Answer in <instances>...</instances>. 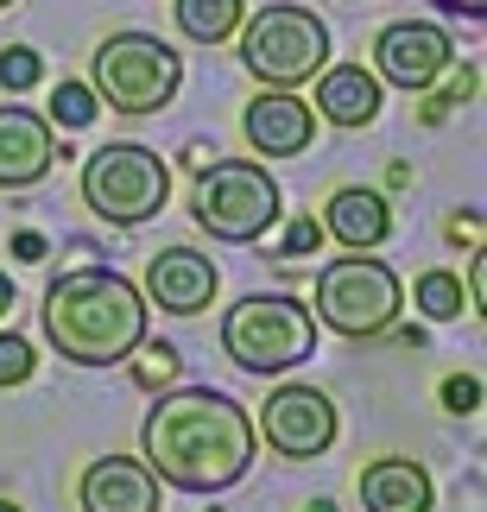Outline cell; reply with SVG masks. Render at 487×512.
<instances>
[{
  "label": "cell",
  "instance_id": "6da1fadb",
  "mask_svg": "<svg viewBox=\"0 0 487 512\" xmlns=\"http://www.w3.org/2000/svg\"><path fill=\"white\" fill-rule=\"evenodd\" d=\"M146 468L165 487H184V494H228L247 468H253V418L216 386H184L165 392L159 405L146 411Z\"/></svg>",
  "mask_w": 487,
  "mask_h": 512
},
{
  "label": "cell",
  "instance_id": "7a4b0ae2",
  "mask_svg": "<svg viewBox=\"0 0 487 512\" xmlns=\"http://www.w3.org/2000/svg\"><path fill=\"white\" fill-rule=\"evenodd\" d=\"M45 336L76 367H121L146 342V298L108 266L57 272L45 291Z\"/></svg>",
  "mask_w": 487,
  "mask_h": 512
},
{
  "label": "cell",
  "instance_id": "3957f363",
  "mask_svg": "<svg viewBox=\"0 0 487 512\" xmlns=\"http://www.w3.org/2000/svg\"><path fill=\"white\" fill-rule=\"evenodd\" d=\"M222 348L241 373H291L317 354V317L285 291H253L222 317Z\"/></svg>",
  "mask_w": 487,
  "mask_h": 512
},
{
  "label": "cell",
  "instance_id": "277c9868",
  "mask_svg": "<svg viewBox=\"0 0 487 512\" xmlns=\"http://www.w3.org/2000/svg\"><path fill=\"white\" fill-rule=\"evenodd\" d=\"M83 203L114 228H140L171 203V165L152 146H102L83 165Z\"/></svg>",
  "mask_w": 487,
  "mask_h": 512
},
{
  "label": "cell",
  "instance_id": "5b68a950",
  "mask_svg": "<svg viewBox=\"0 0 487 512\" xmlns=\"http://www.w3.org/2000/svg\"><path fill=\"white\" fill-rule=\"evenodd\" d=\"M241 64L272 89H298L329 64V26L310 7H260L241 32Z\"/></svg>",
  "mask_w": 487,
  "mask_h": 512
},
{
  "label": "cell",
  "instance_id": "8992f818",
  "mask_svg": "<svg viewBox=\"0 0 487 512\" xmlns=\"http://www.w3.org/2000/svg\"><path fill=\"white\" fill-rule=\"evenodd\" d=\"M184 83V57L152 32H114L95 51V95L114 114H159Z\"/></svg>",
  "mask_w": 487,
  "mask_h": 512
},
{
  "label": "cell",
  "instance_id": "52a82bcc",
  "mask_svg": "<svg viewBox=\"0 0 487 512\" xmlns=\"http://www.w3.org/2000/svg\"><path fill=\"white\" fill-rule=\"evenodd\" d=\"M190 215H197L216 241L247 247V241H260V234H272V222H279V184L253 159H216L197 177Z\"/></svg>",
  "mask_w": 487,
  "mask_h": 512
},
{
  "label": "cell",
  "instance_id": "ba28073f",
  "mask_svg": "<svg viewBox=\"0 0 487 512\" xmlns=\"http://www.w3.org/2000/svg\"><path fill=\"white\" fill-rule=\"evenodd\" d=\"M399 304H405V291H399V272L374 260V253H348V260H329L317 272V317L329 329H342V336H380V329H393L399 317Z\"/></svg>",
  "mask_w": 487,
  "mask_h": 512
},
{
  "label": "cell",
  "instance_id": "9c48e42d",
  "mask_svg": "<svg viewBox=\"0 0 487 512\" xmlns=\"http://www.w3.org/2000/svg\"><path fill=\"white\" fill-rule=\"evenodd\" d=\"M260 437L291 462L323 456V449L336 443V405H329L317 386H279L260 405Z\"/></svg>",
  "mask_w": 487,
  "mask_h": 512
},
{
  "label": "cell",
  "instance_id": "30bf717a",
  "mask_svg": "<svg viewBox=\"0 0 487 512\" xmlns=\"http://www.w3.org/2000/svg\"><path fill=\"white\" fill-rule=\"evenodd\" d=\"M450 32L443 26H424V19H399V26H386L380 32V45H374V70L386 76V83H399V89H431L443 70H450Z\"/></svg>",
  "mask_w": 487,
  "mask_h": 512
},
{
  "label": "cell",
  "instance_id": "8fae6325",
  "mask_svg": "<svg viewBox=\"0 0 487 512\" xmlns=\"http://www.w3.org/2000/svg\"><path fill=\"white\" fill-rule=\"evenodd\" d=\"M64 159V146H57V133L45 114L32 108H0V190H32L45 184L51 165Z\"/></svg>",
  "mask_w": 487,
  "mask_h": 512
},
{
  "label": "cell",
  "instance_id": "7c38bea8",
  "mask_svg": "<svg viewBox=\"0 0 487 512\" xmlns=\"http://www.w3.org/2000/svg\"><path fill=\"white\" fill-rule=\"evenodd\" d=\"M216 260L209 253H190V247H165L152 253L146 266V298L165 310V317H197V310L216 298Z\"/></svg>",
  "mask_w": 487,
  "mask_h": 512
},
{
  "label": "cell",
  "instance_id": "4fadbf2b",
  "mask_svg": "<svg viewBox=\"0 0 487 512\" xmlns=\"http://www.w3.org/2000/svg\"><path fill=\"white\" fill-rule=\"evenodd\" d=\"M76 500L83 512H159V475L133 456H102L83 468Z\"/></svg>",
  "mask_w": 487,
  "mask_h": 512
},
{
  "label": "cell",
  "instance_id": "5bb4252c",
  "mask_svg": "<svg viewBox=\"0 0 487 512\" xmlns=\"http://www.w3.org/2000/svg\"><path fill=\"white\" fill-rule=\"evenodd\" d=\"M241 127H247L253 152H266V159H298V152H310V133H317L310 102H298L291 89H266L260 102H247Z\"/></svg>",
  "mask_w": 487,
  "mask_h": 512
},
{
  "label": "cell",
  "instance_id": "9a60e30c",
  "mask_svg": "<svg viewBox=\"0 0 487 512\" xmlns=\"http://www.w3.org/2000/svg\"><path fill=\"white\" fill-rule=\"evenodd\" d=\"M317 114L336 127H367L380 114V76L361 64H336L317 70Z\"/></svg>",
  "mask_w": 487,
  "mask_h": 512
},
{
  "label": "cell",
  "instance_id": "2e32d148",
  "mask_svg": "<svg viewBox=\"0 0 487 512\" xmlns=\"http://www.w3.org/2000/svg\"><path fill=\"white\" fill-rule=\"evenodd\" d=\"M361 506L367 512H431V475L405 456H380L361 468Z\"/></svg>",
  "mask_w": 487,
  "mask_h": 512
},
{
  "label": "cell",
  "instance_id": "e0dca14e",
  "mask_svg": "<svg viewBox=\"0 0 487 512\" xmlns=\"http://www.w3.org/2000/svg\"><path fill=\"white\" fill-rule=\"evenodd\" d=\"M386 228H393V209H386L380 190H336L329 196V234H336L348 253L380 247Z\"/></svg>",
  "mask_w": 487,
  "mask_h": 512
},
{
  "label": "cell",
  "instance_id": "ac0fdd59",
  "mask_svg": "<svg viewBox=\"0 0 487 512\" xmlns=\"http://www.w3.org/2000/svg\"><path fill=\"white\" fill-rule=\"evenodd\" d=\"M241 26V0H178V32L190 45H222Z\"/></svg>",
  "mask_w": 487,
  "mask_h": 512
},
{
  "label": "cell",
  "instance_id": "d6986e66",
  "mask_svg": "<svg viewBox=\"0 0 487 512\" xmlns=\"http://www.w3.org/2000/svg\"><path fill=\"white\" fill-rule=\"evenodd\" d=\"M412 298H418V310H424L431 323H450V317H462V279H456V272H424Z\"/></svg>",
  "mask_w": 487,
  "mask_h": 512
},
{
  "label": "cell",
  "instance_id": "ffe728a7",
  "mask_svg": "<svg viewBox=\"0 0 487 512\" xmlns=\"http://www.w3.org/2000/svg\"><path fill=\"white\" fill-rule=\"evenodd\" d=\"M95 108H102V102H95V89H89V83H57L51 121H57V127H89V121H95Z\"/></svg>",
  "mask_w": 487,
  "mask_h": 512
},
{
  "label": "cell",
  "instance_id": "44dd1931",
  "mask_svg": "<svg viewBox=\"0 0 487 512\" xmlns=\"http://www.w3.org/2000/svg\"><path fill=\"white\" fill-rule=\"evenodd\" d=\"M38 76H45V64H38V51H26V45H7L0 51V89H32Z\"/></svg>",
  "mask_w": 487,
  "mask_h": 512
},
{
  "label": "cell",
  "instance_id": "7402d4cb",
  "mask_svg": "<svg viewBox=\"0 0 487 512\" xmlns=\"http://www.w3.org/2000/svg\"><path fill=\"white\" fill-rule=\"evenodd\" d=\"M32 348L19 342V336H0V386H26L32 380Z\"/></svg>",
  "mask_w": 487,
  "mask_h": 512
},
{
  "label": "cell",
  "instance_id": "603a6c76",
  "mask_svg": "<svg viewBox=\"0 0 487 512\" xmlns=\"http://www.w3.org/2000/svg\"><path fill=\"white\" fill-rule=\"evenodd\" d=\"M443 405H450L456 418H469V411L481 405V380H469V373H456V380L443 386Z\"/></svg>",
  "mask_w": 487,
  "mask_h": 512
},
{
  "label": "cell",
  "instance_id": "cb8c5ba5",
  "mask_svg": "<svg viewBox=\"0 0 487 512\" xmlns=\"http://www.w3.org/2000/svg\"><path fill=\"white\" fill-rule=\"evenodd\" d=\"M317 247H323V228L310 222V215H304V222H291V228H285V253H317Z\"/></svg>",
  "mask_w": 487,
  "mask_h": 512
},
{
  "label": "cell",
  "instance_id": "d4e9b609",
  "mask_svg": "<svg viewBox=\"0 0 487 512\" xmlns=\"http://www.w3.org/2000/svg\"><path fill=\"white\" fill-rule=\"evenodd\" d=\"M431 7H443V13H462V19H481V13H487V0H431Z\"/></svg>",
  "mask_w": 487,
  "mask_h": 512
},
{
  "label": "cell",
  "instance_id": "484cf974",
  "mask_svg": "<svg viewBox=\"0 0 487 512\" xmlns=\"http://www.w3.org/2000/svg\"><path fill=\"white\" fill-rule=\"evenodd\" d=\"M13 253H19V260H45V241H38V234H19Z\"/></svg>",
  "mask_w": 487,
  "mask_h": 512
},
{
  "label": "cell",
  "instance_id": "4316f807",
  "mask_svg": "<svg viewBox=\"0 0 487 512\" xmlns=\"http://www.w3.org/2000/svg\"><path fill=\"white\" fill-rule=\"evenodd\" d=\"M7 310H13V279L0 272V317H7Z\"/></svg>",
  "mask_w": 487,
  "mask_h": 512
},
{
  "label": "cell",
  "instance_id": "83f0119b",
  "mask_svg": "<svg viewBox=\"0 0 487 512\" xmlns=\"http://www.w3.org/2000/svg\"><path fill=\"white\" fill-rule=\"evenodd\" d=\"M310 512H336V506H329V500H317V506H310Z\"/></svg>",
  "mask_w": 487,
  "mask_h": 512
},
{
  "label": "cell",
  "instance_id": "f1b7e54d",
  "mask_svg": "<svg viewBox=\"0 0 487 512\" xmlns=\"http://www.w3.org/2000/svg\"><path fill=\"white\" fill-rule=\"evenodd\" d=\"M0 512H19V506H7V500H0Z\"/></svg>",
  "mask_w": 487,
  "mask_h": 512
},
{
  "label": "cell",
  "instance_id": "f546056e",
  "mask_svg": "<svg viewBox=\"0 0 487 512\" xmlns=\"http://www.w3.org/2000/svg\"><path fill=\"white\" fill-rule=\"evenodd\" d=\"M0 7H13V0H0Z\"/></svg>",
  "mask_w": 487,
  "mask_h": 512
}]
</instances>
